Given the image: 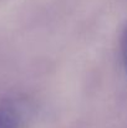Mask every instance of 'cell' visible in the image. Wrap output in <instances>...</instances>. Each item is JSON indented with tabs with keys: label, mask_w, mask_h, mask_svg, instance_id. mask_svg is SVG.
I'll list each match as a JSON object with an SVG mask.
<instances>
[{
	"label": "cell",
	"mask_w": 127,
	"mask_h": 128,
	"mask_svg": "<svg viewBox=\"0 0 127 128\" xmlns=\"http://www.w3.org/2000/svg\"><path fill=\"white\" fill-rule=\"evenodd\" d=\"M30 107L25 101L9 100L0 104V128H21L28 121Z\"/></svg>",
	"instance_id": "cell-1"
},
{
	"label": "cell",
	"mask_w": 127,
	"mask_h": 128,
	"mask_svg": "<svg viewBox=\"0 0 127 128\" xmlns=\"http://www.w3.org/2000/svg\"><path fill=\"white\" fill-rule=\"evenodd\" d=\"M121 54H122V60H123L125 70L127 74V26L125 28L122 32V38H121Z\"/></svg>",
	"instance_id": "cell-2"
}]
</instances>
